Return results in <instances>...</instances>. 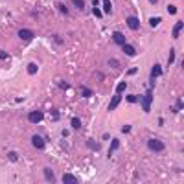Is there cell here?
<instances>
[{
  "mask_svg": "<svg viewBox=\"0 0 184 184\" xmlns=\"http://www.w3.org/2000/svg\"><path fill=\"white\" fill-rule=\"evenodd\" d=\"M147 147H149L151 151H155V153H162L166 146H164V142L159 140V138H149V140H147Z\"/></svg>",
  "mask_w": 184,
  "mask_h": 184,
  "instance_id": "6da1fadb",
  "label": "cell"
},
{
  "mask_svg": "<svg viewBox=\"0 0 184 184\" xmlns=\"http://www.w3.org/2000/svg\"><path fill=\"white\" fill-rule=\"evenodd\" d=\"M151 101H153V90L149 88V90L144 94V98H142V109H144V112H149V111H151Z\"/></svg>",
  "mask_w": 184,
  "mask_h": 184,
  "instance_id": "7a4b0ae2",
  "label": "cell"
},
{
  "mask_svg": "<svg viewBox=\"0 0 184 184\" xmlns=\"http://www.w3.org/2000/svg\"><path fill=\"white\" fill-rule=\"evenodd\" d=\"M42 118H44V114H42L41 111H33V112L28 114V122H29V123H39Z\"/></svg>",
  "mask_w": 184,
  "mask_h": 184,
  "instance_id": "3957f363",
  "label": "cell"
},
{
  "mask_svg": "<svg viewBox=\"0 0 184 184\" xmlns=\"http://www.w3.org/2000/svg\"><path fill=\"white\" fill-rule=\"evenodd\" d=\"M18 37H20L22 41H31V39L35 37V33H33L31 29H18Z\"/></svg>",
  "mask_w": 184,
  "mask_h": 184,
  "instance_id": "277c9868",
  "label": "cell"
},
{
  "mask_svg": "<svg viewBox=\"0 0 184 184\" xmlns=\"http://www.w3.org/2000/svg\"><path fill=\"white\" fill-rule=\"evenodd\" d=\"M31 144H33V147H37V149H44V138L39 136V135L31 136Z\"/></svg>",
  "mask_w": 184,
  "mask_h": 184,
  "instance_id": "5b68a950",
  "label": "cell"
},
{
  "mask_svg": "<svg viewBox=\"0 0 184 184\" xmlns=\"http://www.w3.org/2000/svg\"><path fill=\"white\" fill-rule=\"evenodd\" d=\"M125 22H127V26H129L131 29H135V31L140 28V20H138L136 17H127V20H125Z\"/></svg>",
  "mask_w": 184,
  "mask_h": 184,
  "instance_id": "8992f818",
  "label": "cell"
},
{
  "mask_svg": "<svg viewBox=\"0 0 184 184\" xmlns=\"http://www.w3.org/2000/svg\"><path fill=\"white\" fill-rule=\"evenodd\" d=\"M112 41H114L116 44H120V46L127 42V41H125V35H123L122 31H114V33H112Z\"/></svg>",
  "mask_w": 184,
  "mask_h": 184,
  "instance_id": "52a82bcc",
  "label": "cell"
},
{
  "mask_svg": "<svg viewBox=\"0 0 184 184\" xmlns=\"http://www.w3.org/2000/svg\"><path fill=\"white\" fill-rule=\"evenodd\" d=\"M120 101H122V94H118V92H116V94L112 96L111 103H109V111H114V109H116V107L120 105Z\"/></svg>",
  "mask_w": 184,
  "mask_h": 184,
  "instance_id": "ba28073f",
  "label": "cell"
},
{
  "mask_svg": "<svg viewBox=\"0 0 184 184\" xmlns=\"http://www.w3.org/2000/svg\"><path fill=\"white\" fill-rule=\"evenodd\" d=\"M122 48H123V52H125V55H129V57H135L136 55V50H135V46H131V44H122Z\"/></svg>",
  "mask_w": 184,
  "mask_h": 184,
  "instance_id": "9c48e42d",
  "label": "cell"
},
{
  "mask_svg": "<svg viewBox=\"0 0 184 184\" xmlns=\"http://www.w3.org/2000/svg\"><path fill=\"white\" fill-rule=\"evenodd\" d=\"M160 74H162V68H160V65H159V63H155V65H153V68H151V79L159 77Z\"/></svg>",
  "mask_w": 184,
  "mask_h": 184,
  "instance_id": "30bf717a",
  "label": "cell"
},
{
  "mask_svg": "<svg viewBox=\"0 0 184 184\" xmlns=\"http://www.w3.org/2000/svg\"><path fill=\"white\" fill-rule=\"evenodd\" d=\"M182 28H184V22L182 20H177V24H175V28H173V39H179V33H181Z\"/></svg>",
  "mask_w": 184,
  "mask_h": 184,
  "instance_id": "8fae6325",
  "label": "cell"
},
{
  "mask_svg": "<svg viewBox=\"0 0 184 184\" xmlns=\"http://www.w3.org/2000/svg\"><path fill=\"white\" fill-rule=\"evenodd\" d=\"M63 182L65 184H77V179H76L74 175H70V173H65V175H63Z\"/></svg>",
  "mask_w": 184,
  "mask_h": 184,
  "instance_id": "7c38bea8",
  "label": "cell"
},
{
  "mask_svg": "<svg viewBox=\"0 0 184 184\" xmlns=\"http://www.w3.org/2000/svg\"><path fill=\"white\" fill-rule=\"evenodd\" d=\"M118 147H120V140H118V138H112V144H111V149H109V157H111Z\"/></svg>",
  "mask_w": 184,
  "mask_h": 184,
  "instance_id": "4fadbf2b",
  "label": "cell"
},
{
  "mask_svg": "<svg viewBox=\"0 0 184 184\" xmlns=\"http://www.w3.org/2000/svg\"><path fill=\"white\" fill-rule=\"evenodd\" d=\"M44 177H46V181H52V182H53V179H55V175H53V171H52L50 168H44Z\"/></svg>",
  "mask_w": 184,
  "mask_h": 184,
  "instance_id": "5bb4252c",
  "label": "cell"
},
{
  "mask_svg": "<svg viewBox=\"0 0 184 184\" xmlns=\"http://www.w3.org/2000/svg\"><path fill=\"white\" fill-rule=\"evenodd\" d=\"M37 70H39V66H37L35 63H29V65H28V74H29V76L37 74Z\"/></svg>",
  "mask_w": 184,
  "mask_h": 184,
  "instance_id": "9a60e30c",
  "label": "cell"
},
{
  "mask_svg": "<svg viewBox=\"0 0 184 184\" xmlns=\"http://www.w3.org/2000/svg\"><path fill=\"white\" fill-rule=\"evenodd\" d=\"M160 22H162V18H160V17H151V18H149V24H151L153 28H157Z\"/></svg>",
  "mask_w": 184,
  "mask_h": 184,
  "instance_id": "2e32d148",
  "label": "cell"
},
{
  "mask_svg": "<svg viewBox=\"0 0 184 184\" xmlns=\"http://www.w3.org/2000/svg\"><path fill=\"white\" fill-rule=\"evenodd\" d=\"M103 11H105V13H111V11H112V4H111V0H103Z\"/></svg>",
  "mask_w": 184,
  "mask_h": 184,
  "instance_id": "e0dca14e",
  "label": "cell"
},
{
  "mask_svg": "<svg viewBox=\"0 0 184 184\" xmlns=\"http://www.w3.org/2000/svg\"><path fill=\"white\" fill-rule=\"evenodd\" d=\"M125 88H127V81H122V83H118V87H116V92H118V94H122Z\"/></svg>",
  "mask_w": 184,
  "mask_h": 184,
  "instance_id": "ac0fdd59",
  "label": "cell"
},
{
  "mask_svg": "<svg viewBox=\"0 0 184 184\" xmlns=\"http://www.w3.org/2000/svg\"><path fill=\"white\" fill-rule=\"evenodd\" d=\"M79 90H81V94H83L85 98H90V96H92V90L87 88V87H79Z\"/></svg>",
  "mask_w": 184,
  "mask_h": 184,
  "instance_id": "d6986e66",
  "label": "cell"
},
{
  "mask_svg": "<svg viewBox=\"0 0 184 184\" xmlns=\"http://www.w3.org/2000/svg\"><path fill=\"white\" fill-rule=\"evenodd\" d=\"M70 125H72L74 129H81V120H79V118H72Z\"/></svg>",
  "mask_w": 184,
  "mask_h": 184,
  "instance_id": "ffe728a7",
  "label": "cell"
},
{
  "mask_svg": "<svg viewBox=\"0 0 184 184\" xmlns=\"http://www.w3.org/2000/svg\"><path fill=\"white\" fill-rule=\"evenodd\" d=\"M72 4H74L77 9H81V11L85 9V2H83V0H72Z\"/></svg>",
  "mask_w": 184,
  "mask_h": 184,
  "instance_id": "44dd1931",
  "label": "cell"
},
{
  "mask_svg": "<svg viewBox=\"0 0 184 184\" xmlns=\"http://www.w3.org/2000/svg\"><path fill=\"white\" fill-rule=\"evenodd\" d=\"M173 61H175V50L171 48V50H170V55H168V65H173Z\"/></svg>",
  "mask_w": 184,
  "mask_h": 184,
  "instance_id": "7402d4cb",
  "label": "cell"
},
{
  "mask_svg": "<svg viewBox=\"0 0 184 184\" xmlns=\"http://www.w3.org/2000/svg\"><path fill=\"white\" fill-rule=\"evenodd\" d=\"M138 100H140V98H138L136 94H131V96H127V101H129V103H136Z\"/></svg>",
  "mask_w": 184,
  "mask_h": 184,
  "instance_id": "603a6c76",
  "label": "cell"
},
{
  "mask_svg": "<svg viewBox=\"0 0 184 184\" xmlns=\"http://www.w3.org/2000/svg\"><path fill=\"white\" fill-rule=\"evenodd\" d=\"M168 13H170V15H175V13H177V6L170 4V6H168Z\"/></svg>",
  "mask_w": 184,
  "mask_h": 184,
  "instance_id": "cb8c5ba5",
  "label": "cell"
},
{
  "mask_svg": "<svg viewBox=\"0 0 184 184\" xmlns=\"http://www.w3.org/2000/svg\"><path fill=\"white\" fill-rule=\"evenodd\" d=\"M7 157H9V160H11V162H17V159H18L15 151H9V153H7Z\"/></svg>",
  "mask_w": 184,
  "mask_h": 184,
  "instance_id": "d4e9b609",
  "label": "cell"
},
{
  "mask_svg": "<svg viewBox=\"0 0 184 184\" xmlns=\"http://www.w3.org/2000/svg\"><path fill=\"white\" fill-rule=\"evenodd\" d=\"M92 13H94L96 17H101V15H103V11H101V9H100L98 6H94V9H92Z\"/></svg>",
  "mask_w": 184,
  "mask_h": 184,
  "instance_id": "484cf974",
  "label": "cell"
},
{
  "mask_svg": "<svg viewBox=\"0 0 184 184\" xmlns=\"http://www.w3.org/2000/svg\"><path fill=\"white\" fill-rule=\"evenodd\" d=\"M109 65H111L112 68H120V63H118L116 59H109Z\"/></svg>",
  "mask_w": 184,
  "mask_h": 184,
  "instance_id": "4316f807",
  "label": "cell"
},
{
  "mask_svg": "<svg viewBox=\"0 0 184 184\" xmlns=\"http://www.w3.org/2000/svg\"><path fill=\"white\" fill-rule=\"evenodd\" d=\"M57 7H59V11H61V13H68V9H66V6H65V4H57Z\"/></svg>",
  "mask_w": 184,
  "mask_h": 184,
  "instance_id": "83f0119b",
  "label": "cell"
},
{
  "mask_svg": "<svg viewBox=\"0 0 184 184\" xmlns=\"http://www.w3.org/2000/svg\"><path fill=\"white\" fill-rule=\"evenodd\" d=\"M88 147H92V149H100V144H94V142H88Z\"/></svg>",
  "mask_w": 184,
  "mask_h": 184,
  "instance_id": "f1b7e54d",
  "label": "cell"
},
{
  "mask_svg": "<svg viewBox=\"0 0 184 184\" xmlns=\"http://www.w3.org/2000/svg\"><path fill=\"white\" fill-rule=\"evenodd\" d=\"M182 100H177V107H175V109H177V112H179V111H181V109H182Z\"/></svg>",
  "mask_w": 184,
  "mask_h": 184,
  "instance_id": "f546056e",
  "label": "cell"
},
{
  "mask_svg": "<svg viewBox=\"0 0 184 184\" xmlns=\"http://www.w3.org/2000/svg\"><path fill=\"white\" fill-rule=\"evenodd\" d=\"M129 131H131V125H123L122 127V133H129Z\"/></svg>",
  "mask_w": 184,
  "mask_h": 184,
  "instance_id": "4dcf8cb0",
  "label": "cell"
},
{
  "mask_svg": "<svg viewBox=\"0 0 184 184\" xmlns=\"http://www.w3.org/2000/svg\"><path fill=\"white\" fill-rule=\"evenodd\" d=\"M0 59H7V53L4 50H0Z\"/></svg>",
  "mask_w": 184,
  "mask_h": 184,
  "instance_id": "1f68e13d",
  "label": "cell"
},
{
  "mask_svg": "<svg viewBox=\"0 0 184 184\" xmlns=\"http://www.w3.org/2000/svg\"><path fill=\"white\" fill-rule=\"evenodd\" d=\"M59 87H61V88H70V85H68V83H59Z\"/></svg>",
  "mask_w": 184,
  "mask_h": 184,
  "instance_id": "d6a6232c",
  "label": "cell"
},
{
  "mask_svg": "<svg viewBox=\"0 0 184 184\" xmlns=\"http://www.w3.org/2000/svg\"><path fill=\"white\" fill-rule=\"evenodd\" d=\"M149 2H151V4H157V2H159V0H149Z\"/></svg>",
  "mask_w": 184,
  "mask_h": 184,
  "instance_id": "836d02e7",
  "label": "cell"
}]
</instances>
